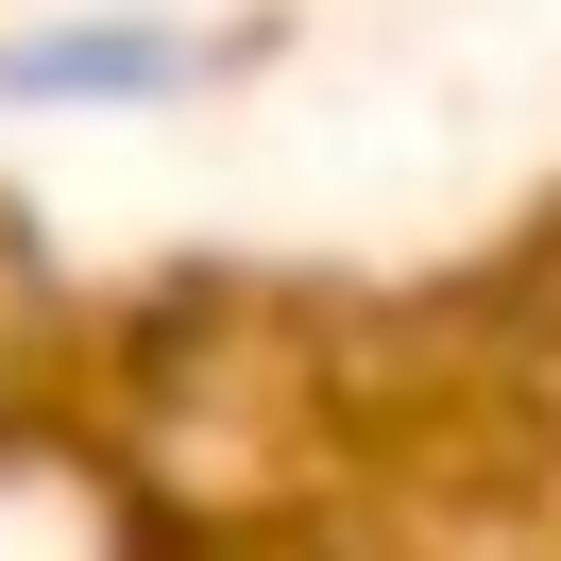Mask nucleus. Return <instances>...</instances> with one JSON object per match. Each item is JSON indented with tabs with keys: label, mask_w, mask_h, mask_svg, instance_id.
<instances>
[{
	"label": "nucleus",
	"mask_w": 561,
	"mask_h": 561,
	"mask_svg": "<svg viewBox=\"0 0 561 561\" xmlns=\"http://www.w3.org/2000/svg\"><path fill=\"white\" fill-rule=\"evenodd\" d=\"M205 69H239V35H187V18H35V35H0V119L187 103Z\"/></svg>",
	"instance_id": "obj_1"
}]
</instances>
